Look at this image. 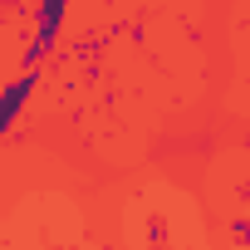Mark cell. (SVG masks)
Returning <instances> with one entry per match:
<instances>
[{
    "label": "cell",
    "mask_w": 250,
    "mask_h": 250,
    "mask_svg": "<svg viewBox=\"0 0 250 250\" xmlns=\"http://www.w3.org/2000/svg\"><path fill=\"white\" fill-rule=\"evenodd\" d=\"M40 88V74H15V79H5V93H0V128H15V118H20V108H25V98Z\"/></svg>",
    "instance_id": "cell-1"
},
{
    "label": "cell",
    "mask_w": 250,
    "mask_h": 250,
    "mask_svg": "<svg viewBox=\"0 0 250 250\" xmlns=\"http://www.w3.org/2000/svg\"><path fill=\"white\" fill-rule=\"evenodd\" d=\"M113 35H118V30H88L83 40H69V44H64V54H69L74 64H88V59H98V54H108V49H113Z\"/></svg>",
    "instance_id": "cell-2"
},
{
    "label": "cell",
    "mask_w": 250,
    "mask_h": 250,
    "mask_svg": "<svg viewBox=\"0 0 250 250\" xmlns=\"http://www.w3.org/2000/svg\"><path fill=\"white\" fill-rule=\"evenodd\" d=\"M30 15H35V30L59 35V30H64V20H69V0H40Z\"/></svg>",
    "instance_id": "cell-3"
},
{
    "label": "cell",
    "mask_w": 250,
    "mask_h": 250,
    "mask_svg": "<svg viewBox=\"0 0 250 250\" xmlns=\"http://www.w3.org/2000/svg\"><path fill=\"white\" fill-rule=\"evenodd\" d=\"M230 240L240 250H250V216H230Z\"/></svg>",
    "instance_id": "cell-4"
}]
</instances>
